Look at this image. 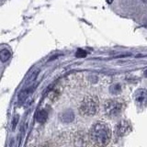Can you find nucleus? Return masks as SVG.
<instances>
[{"mask_svg":"<svg viewBox=\"0 0 147 147\" xmlns=\"http://www.w3.org/2000/svg\"><path fill=\"white\" fill-rule=\"evenodd\" d=\"M76 55V57H79V58L86 57V52L84 50H82V49H78Z\"/></svg>","mask_w":147,"mask_h":147,"instance_id":"nucleus-8","label":"nucleus"},{"mask_svg":"<svg viewBox=\"0 0 147 147\" xmlns=\"http://www.w3.org/2000/svg\"><path fill=\"white\" fill-rule=\"evenodd\" d=\"M107 2H108L109 4H111V3L113 2V0H107Z\"/></svg>","mask_w":147,"mask_h":147,"instance_id":"nucleus-9","label":"nucleus"},{"mask_svg":"<svg viewBox=\"0 0 147 147\" xmlns=\"http://www.w3.org/2000/svg\"><path fill=\"white\" fill-rule=\"evenodd\" d=\"M142 2L145 3V4H147V0H142Z\"/></svg>","mask_w":147,"mask_h":147,"instance_id":"nucleus-11","label":"nucleus"},{"mask_svg":"<svg viewBox=\"0 0 147 147\" xmlns=\"http://www.w3.org/2000/svg\"><path fill=\"white\" fill-rule=\"evenodd\" d=\"M11 57V53L9 51L7 50H2L0 51V60H1L2 62H7L8 59H10Z\"/></svg>","mask_w":147,"mask_h":147,"instance_id":"nucleus-7","label":"nucleus"},{"mask_svg":"<svg viewBox=\"0 0 147 147\" xmlns=\"http://www.w3.org/2000/svg\"><path fill=\"white\" fill-rule=\"evenodd\" d=\"M48 118V112L46 110H40V111L38 113V116H37V121H38L40 123H43L46 119Z\"/></svg>","mask_w":147,"mask_h":147,"instance_id":"nucleus-6","label":"nucleus"},{"mask_svg":"<svg viewBox=\"0 0 147 147\" xmlns=\"http://www.w3.org/2000/svg\"><path fill=\"white\" fill-rule=\"evenodd\" d=\"M135 102L140 107H144L147 105V89L140 88L138 89L134 94Z\"/></svg>","mask_w":147,"mask_h":147,"instance_id":"nucleus-5","label":"nucleus"},{"mask_svg":"<svg viewBox=\"0 0 147 147\" xmlns=\"http://www.w3.org/2000/svg\"><path fill=\"white\" fill-rule=\"evenodd\" d=\"M122 109H123L122 102L117 99H109L108 101H106V103L104 105L105 113L110 118L117 117L122 111Z\"/></svg>","mask_w":147,"mask_h":147,"instance_id":"nucleus-3","label":"nucleus"},{"mask_svg":"<svg viewBox=\"0 0 147 147\" xmlns=\"http://www.w3.org/2000/svg\"><path fill=\"white\" fill-rule=\"evenodd\" d=\"M144 76H145L147 77V70H146V71L144 72Z\"/></svg>","mask_w":147,"mask_h":147,"instance_id":"nucleus-10","label":"nucleus"},{"mask_svg":"<svg viewBox=\"0 0 147 147\" xmlns=\"http://www.w3.org/2000/svg\"><path fill=\"white\" fill-rule=\"evenodd\" d=\"M90 140L96 145H107L111 138V131L109 127L104 122H96L92 126L89 132Z\"/></svg>","mask_w":147,"mask_h":147,"instance_id":"nucleus-1","label":"nucleus"},{"mask_svg":"<svg viewBox=\"0 0 147 147\" xmlns=\"http://www.w3.org/2000/svg\"><path fill=\"white\" fill-rule=\"evenodd\" d=\"M98 99L94 96H87L81 101L79 106V112L83 116L89 117L95 115L98 110Z\"/></svg>","mask_w":147,"mask_h":147,"instance_id":"nucleus-2","label":"nucleus"},{"mask_svg":"<svg viewBox=\"0 0 147 147\" xmlns=\"http://www.w3.org/2000/svg\"><path fill=\"white\" fill-rule=\"evenodd\" d=\"M131 131V124L130 121H125V119L121 121L116 125V127H115V134L119 137H122L128 134Z\"/></svg>","mask_w":147,"mask_h":147,"instance_id":"nucleus-4","label":"nucleus"}]
</instances>
